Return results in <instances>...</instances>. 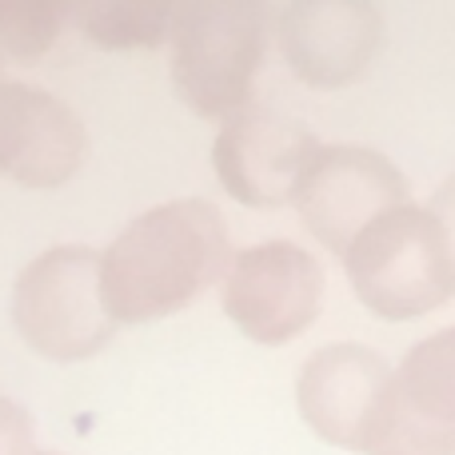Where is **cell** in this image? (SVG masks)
<instances>
[{
	"mask_svg": "<svg viewBox=\"0 0 455 455\" xmlns=\"http://www.w3.org/2000/svg\"><path fill=\"white\" fill-rule=\"evenodd\" d=\"M172 84L200 116H232L264 64V8L256 0H180L172 28Z\"/></svg>",
	"mask_w": 455,
	"mask_h": 455,
	"instance_id": "obj_4",
	"label": "cell"
},
{
	"mask_svg": "<svg viewBox=\"0 0 455 455\" xmlns=\"http://www.w3.org/2000/svg\"><path fill=\"white\" fill-rule=\"evenodd\" d=\"M363 455H455V328L416 339L392 368Z\"/></svg>",
	"mask_w": 455,
	"mask_h": 455,
	"instance_id": "obj_6",
	"label": "cell"
},
{
	"mask_svg": "<svg viewBox=\"0 0 455 455\" xmlns=\"http://www.w3.org/2000/svg\"><path fill=\"white\" fill-rule=\"evenodd\" d=\"M296 212L307 232L344 256L347 243L384 212L408 204L403 172L363 144H320L296 188Z\"/></svg>",
	"mask_w": 455,
	"mask_h": 455,
	"instance_id": "obj_7",
	"label": "cell"
},
{
	"mask_svg": "<svg viewBox=\"0 0 455 455\" xmlns=\"http://www.w3.org/2000/svg\"><path fill=\"white\" fill-rule=\"evenodd\" d=\"M36 455H68V451H56V448H40Z\"/></svg>",
	"mask_w": 455,
	"mask_h": 455,
	"instance_id": "obj_16",
	"label": "cell"
},
{
	"mask_svg": "<svg viewBox=\"0 0 455 455\" xmlns=\"http://www.w3.org/2000/svg\"><path fill=\"white\" fill-rule=\"evenodd\" d=\"M392 363L368 344L339 339V344L315 347L296 376L299 416L336 448L363 451L368 448L376 411L384 403Z\"/></svg>",
	"mask_w": 455,
	"mask_h": 455,
	"instance_id": "obj_9",
	"label": "cell"
},
{
	"mask_svg": "<svg viewBox=\"0 0 455 455\" xmlns=\"http://www.w3.org/2000/svg\"><path fill=\"white\" fill-rule=\"evenodd\" d=\"M427 212L435 216V224H440L443 240H448V256H451V275H455V176L440 184V188L432 192V200H427Z\"/></svg>",
	"mask_w": 455,
	"mask_h": 455,
	"instance_id": "obj_15",
	"label": "cell"
},
{
	"mask_svg": "<svg viewBox=\"0 0 455 455\" xmlns=\"http://www.w3.org/2000/svg\"><path fill=\"white\" fill-rule=\"evenodd\" d=\"M355 296L387 320H411L455 291L448 240L424 204H400L368 224L344 251Z\"/></svg>",
	"mask_w": 455,
	"mask_h": 455,
	"instance_id": "obj_2",
	"label": "cell"
},
{
	"mask_svg": "<svg viewBox=\"0 0 455 455\" xmlns=\"http://www.w3.org/2000/svg\"><path fill=\"white\" fill-rule=\"evenodd\" d=\"M8 76V72H4V60H0V80H4Z\"/></svg>",
	"mask_w": 455,
	"mask_h": 455,
	"instance_id": "obj_17",
	"label": "cell"
},
{
	"mask_svg": "<svg viewBox=\"0 0 455 455\" xmlns=\"http://www.w3.org/2000/svg\"><path fill=\"white\" fill-rule=\"evenodd\" d=\"M68 16L108 48H144L172 40L180 0H76Z\"/></svg>",
	"mask_w": 455,
	"mask_h": 455,
	"instance_id": "obj_12",
	"label": "cell"
},
{
	"mask_svg": "<svg viewBox=\"0 0 455 455\" xmlns=\"http://www.w3.org/2000/svg\"><path fill=\"white\" fill-rule=\"evenodd\" d=\"M36 427L32 416L12 400L0 395V455H36Z\"/></svg>",
	"mask_w": 455,
	"mask_h": 455,
	"instance_id": "obj_14",
	"label": "cell"
},
{
	"mask_svg": "<svg viewBox=\"0 0 455 455\" xmlns=\"http://www.w3.org/2000/svg\"><path fill=\"white\" fill-rule=\"evenodd\" d=\"M64 16L68 8L52 0H0V44L16 56H36L52 44Z\"/></svg>",
	"mask_w": 455,
	"mask_h": 455,
	"instance_id": "obj_13",
	"label": "cell"
},
{
	"mask_svg": "<svg viewBox=\"0 0 455 455\" xmlns=\"http://www.w3.org/2000/svg\"><path fill=\"white\" fill-rule=\"evenodd\" d=\"M228 228L212 200L180 196L140 212L100 251V280L116 323L180 312L224 275Z\"/></svg>",
	"mask_w": 455,
	"mask_h": 455,
	"instance_id": "obj_1",
	"label": "cell"
},
{
	"mask_svg": "<svg viewBox=\"0 0 455 455\" xmlns=\"http://www.w3.org/2000/svg\"><path fill=\"white\" fill-rule=\"evenodd\" d=\"M291 72L315 88H339L371 64L384 16L371 0H291L275 16Z\"/></svg>",
	"mask_w": 455,
	"mask_h": 455,
	"instance_id": "obj_10",
	"label": "cell"
},
{
	"mask_svg": "<svg viewBox=\"0 0 455 455\" xmlns=\"http://www.w3.org/2000/svg\"><path fill=\"white\" fill-rule=\"evenodd\" d=\"M323 264L296 240L248 243L220 275L224 312L259 344H283L315 320L323 304Z\"/></svg>",
	"mask_w": 455,
	"mask_h": 455,
	"instance_id": "obj_5",
	"label": "cell"
},
{
	"mask_svg": "<svg viewBox=\"0 0 455 455\" xmlns=\"http://www.w3.org/2000/svg\"><path fill=\"white\" fill-rule=\"evenodd\" d=\"M84 124L48 88L0 80V172L32 188H56L84 160Z\"/></svg>",
	"mask_w": 455,
	"mask_h": 455,
	"instance_id": "obj_11",
	"label": "cell"
},
{
	"mask_svg": "<svg viewBox=\"0 0 455 455\" xmlns=\"http://www.w3.org/2000/svg\"><path fill=\"white\" fill-rule=\"evenodd\" d=\"M320 140L304 120L267 104H243L224 116L212 144L216 176L235 200L251 208H280L296 200Z\"/></svg>",
	"mask_w": 455,
	"mask_h": 455,
	"instance_id": "obj_8",
	"label": "cell"
},
{
	"mask_svg": "<svg viewBox=\"0 0 455 455\" xmlns=\"http://www.w3.org/2000/svg\"><path fill=\"white\" fill-rule=\"evenodd\" d=\"M12 320L36 352L52 360H84L116 331L100 280V251L56 243L32 256L12 283Z\"/></svg>",
	"mask_w": 455,
	"mask_h": 455,
	"instance_id": "obj_3",
	"label": "cell"
}]
</instances>
